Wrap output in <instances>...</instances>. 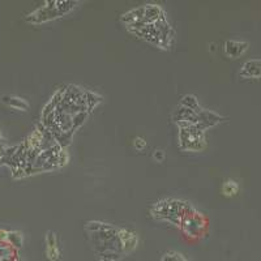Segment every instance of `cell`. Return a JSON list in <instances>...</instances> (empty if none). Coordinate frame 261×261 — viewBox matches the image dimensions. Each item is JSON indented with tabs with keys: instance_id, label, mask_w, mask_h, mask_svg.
<instances>
[{
	"instance_id": "cell-1",
	"label": "cell",
	"mask_w": 261,
	"mask_h": 261,
	"mask_svg": "<svg viewBox=\"0 0 261 261\" xmlns=\"http://www.w3.org/2000/svg\"><path fill=\"white\" fill-rule=\"evenodd\" d=\"M85 231L98 261H120L124 257L119 227L99 221H89L85 225Z\"/></svg>"
},
{
	"instance_id": "cell-2",
	"label": "cell",
	"mask_w": 261,
	"mask_h": 261,
	"mask_svg": "<svg viewBox=\"0 0 261 261\" xmlns=\"http://www.w3.org/2000/svg\"><path fill=\"white\" fill-rule=\"evenodd\" d=\"M125 28L130 34H134L140 39H144L161 50H170L171 47L172 39H174V29L169 24L167 18L160 20L157 22L140 21Z\"/></svg>"
},
{
	"instance_id": "cell-3",
	"label": "cell",
	"mask_w": 261,
	"mask_h": 261,
	"mask_svg": "<svg viewBox=\"0 0 261 261\" xmlns=\"http://www.w3.org/2000/svg\"><path fill=\"white\" fill-rule=\"evenodd\" d=\"M193 206L188 201L180 199L165 197L154 204L150 208V217L157 221L169 222L179 227L183 217L192 209Z\"/></svg>"
},
{
	"instance_id": "cell-4",
	"label": "cell",
	"mask_w": 261,
	"mask_h": 261,
	"mask_svg": "<svg viewBox=\"0 0 261 261\" xmlns=\"http://www.w3.org/2000/svg\"><path fill=\"white\" fill-rule=\"evenodd\" d=\"M76 4H79L77 2H69V0L46 2V6H42L38 9H36V11H33L32 13H29L25 17V20L29 24H43V22H47V21L55 20V18L64 16L65 13L72 11L76 7Z\"/></svg>"
},
{
	"instance_id": "cell-5",
	"label": "cell",
	"mask_w": 261,
	"mask_h": 261,
	"mask_svg": "<svg viewBox=\"0 0 261 261\" xmlns=\"http://www.w3.org/2000/svg\"><path fill=\"white\" fill-rule=\"evenodd\" d=\"M179 228L183 232L184 238H187L188 241H200L208 231V218L199 211L192 208L183 217Z\"/></svg>"
},
{
	"instance_id": "cell-6",
	"label": "cell",
	"mask_w": 261,
	"mask_h": 261,
	"mask_svg": "<svg viewBox=\"0 0 261 261\" xmlns=\"http://www.w3.org/2000/svg\"><path fill=\"white\" fill-rule=\"evenodd\" d=\"M178 134L179 148L183 151H202L206 148L205 132L196 125H180Z\"/></svg>"
},
{
	"instance_id": "cell-7",
	"label": "cell",
	"mask_w": 261,
	"mask_h": 261,
	"mask_svg": "<svg viewBox=\"0 0 261 261\" xmlns=\"http://www.w3.org/2000/svg\"><path fill=\"white\" fill-rule=\"evenodd\" d=\"M249 43L246 41H238V39H227L223 43V54L228 59H239L248 51Z\"/></svg>"
},
{
	"instance_id": "cell-8",
	"label": "cell",
	"mask_w": 261,
	"mask_h": 261,
	"mask_svg": "<svg viewBox=\"0 0 261 261\" xmlns=\"http://www.w3.org/2000/svg\"><path fill=\"white\" fill-rule=\"evenodd\" d=\"M119 238H120V243H122V248H123V253L124 256L129 255L134 251H136L137 246L140 243V238L139 235L136 234L135 231H130L128 228L122 227L119 228Z\"/></svg>"
},
{
	"instance_id": "cell-9",
	"label": "cell",
	"mask_w": 261,
	"mask_h": 261,
	"mask_svg": "<svg viewBox=\"0 0 261 261\" xmlns=\"http://www.w3.org/2000/svg\"><path fill=\"white\" fill-rule=\"evenodd\" d=\"M239 77L247 80H257L261 79V59H249L243 63Z\"/></svg>"
},
{
	"instance_id": "cell-10",
	"label": "cell",
	"mask_w": 261,
	"mask_h": 261,
	"mask_svg": "<svg viewBox=\"0 0 261 261\" xmlns=\"http://www.w3.org/2000/svg\"><path fill=\"white\" fill-rule=\"evenodd\" d=\"M45 246H46V257L50 261H59L62 258V251L59 248L58 243V237L54 231L46 232L45 238Z\"/></svg>"
},
{
	"instance_id": "cell-11",
	"label": "cell",
	"mask_w": 261,
	"mask_h": 261,
	"mask_svg": "<svg viewBox=\"0 0 261 261\" xmlns=\"http://www.w3.org/2000/svg\"><path fill=\"white\" fill-rule=\"evenodd\" d=\"M144 7V21L145 22H157L160 20H165L166 12L158 4H145Z\"/></svg>"
},
{
	"instance_id": "cell-12",
	"label": "cell",
	"mask_w": 261,
	"mask_h": 261,
	"mask_svg": "<svg viewBox=\"0 0 261 261\" xmlns=\"http://www.w3.org/2000/svg\"><path fill=\"white\" fill-rule=\"evenodd\" d=\"M120 20H122V22L125 27H129V25L136 24V22H140V21H144V7H137V8L130 9L128 12L123 13Z\"/></svg>"
},
{
	"instance_id": "cell-13",
	"label": "cell",
	"mask_w": 261,
	"mask_h": 261,
	"mask_svg": "<svg viewBox=\"0 0 261 261\" xmlns=\"http://www.w3.org/2000/svg\"><path fill=\"white\" fill-rule=\"evenodd\" d=\"M3 103L9 106L11 109H15L18 111H28L29 110V102L27 99L21 97H16V95H4L2 97Z\"/></svg>"
},
{
	"instance_id": "cell-14",
	"label": "cell",
	"mask_w": 261,
	"mask_h": 261,
	"mask_svg": "<svg viewBox=\"0 0 261 261\" xmlns=\"http://www.w3.org/2000/svg\"><path fill=\"white\" fill-rule=\"evenodd\" d=\"M221 192L226 197H232V196L238 195V192H239V184L234 179H227V180H225L222 183Z\"/></svg>"
},
{
	"instance_id": "cell-15",
	"label": "cell",
	"mask_w": 261,
	"mask_h": 261,
	"mask_svg": "<svg viewBox=\"0 0 261 261\" xmlns=\"http://www.w3.org/2000/svg\"><path fill=\"white\" fill-rule=\"evenodd\" d=\"M24 243V238L22 234L18 231H8V239H7V244L12 247L13 249H20Z\"/></svg>"
},
{
	"instance_id": "cell-16",
	"label": "cell",
	"mask_w": 261,
	"mask_h": 261,
	"mask_svg": "<svg viewBox=\"0 0 261 261\" xmlns=\"http://www.w3.org/2000/svg\"><path fill=\"white\" fill-rule=\"evenodd\" d=\"M179 105H180V106L187 107V109H191V110H199L200 107H201L200 106L199 101H197V98L192 94H187V95H184V97H181L180 103Z\"/></svg>"
},
{
	"instance_id": "cell-17",
	"label": "cell",
	"mask_w": 261,
	"mask_h": 261,
	"mask_svg": "<svg viewBox=\"0 0 261 261\" xmlns=\"http://www.w3.org/2000/svg\"><path fill=\"white\" fill-rule=\"evenodd\" d=\"M132 145H134L135 150L143 151L144 149L146 148V140L144 139L143 136H137L134 139V143H132Z\"/></svg>"
},
{
	"instance_id": "cell-18",
	"label": "cell",
	"mask_w": 261,
	"mask_h": 261,
	"mask_svg": "<svg viewBox=\"0 0 261 261\" xmlns=\"http://www.w3.org/2000/svg\"><path fill=\"white\" fill-rule=\"evenodd\" d=\"M153 158H154L155 162H163L165 161V158H166V153H165V150H161V149H157V150L153 153Z\"/></svg>"
},
{
	"instance_id": "cell-19",
	"label": "cell",
	"mask_w": 261,
	"mask_h": 261,
	"mask_svg": "<svg viewBox=\"0 0 261 261\" xmlns=\"http://www.w3.org/2000/svg\"><path fill=\"white\" fill-rule=\"evenodd\" d=\"M209 46H211L209 51H211V53H213V51H214V46H216V45H214V43H211V45H209Z\"/></svg>"
},
{
	"instance_id": "cell-20",
	"label": "cell",
	"mask_w": 261,
	"mask_h": 261,
	"mask_svg": "<svg viewBox=\"0 0 261 261\" xmlns=\"http://www.w3.org/2000/svg\"><path fill=\"white\" fill-rule=\"evenodd\" d=\"M180 261H191V260H188V258L187 257H186V256H184V257L183 258H181V260Z\"/></svg>"
}]
</instances>
